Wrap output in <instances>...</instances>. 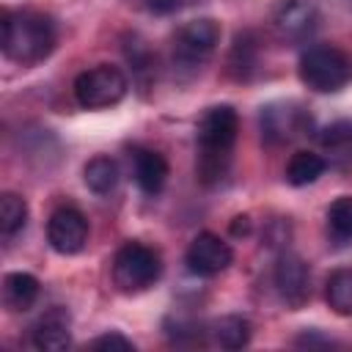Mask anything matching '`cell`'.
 <instances>
[{
  "label": "cell",
  "instance_id": "6da1fadb",
  "mask_svg": "<svg viewBox=\"0 0 352 352\" xmlns=\"http://www.w3.org/2000/svg\"><path fill=\"white\" fill-rule=\"evenodd\" d=\"M239 132V116L228 104L209 107L195 129V143H198V160H195V173L198 182L212 187L220 184L228 173L234 143Z\"/></svg>",
  "mask_w": 352,
  "mask_h": 352
},
{
  "label": "cell",
  "instance_id": "7a4b0ae2",
  "mask_svg": "<svg viewBox=\"0 0 352 352\" xmlns=\"http://www.w3.org/2000/svg\"><path fill=\"white\" fill-rule=\"evenodd\" d=\"M58 41L52 16L41 11H8L0 22V47L3 55L14 63L33 66L44 60Z\"/></svg>",
  "mask_w": 352,
  "mask_h": 352
},
{
  "label": "cell",
  "instance_id": "3957f363",
  "mask_svg": "<svg viewBox=\"0 0 352 352\" xmlns=\"http://www.w3.org/2000/svg\"><path fill=\"white\" fill-rule=\"evenodd\" d=\"M300 80L316 94H336L352 82V55L333 44L308 47L300 55Z\"/></svg>",
  "mask_w": 352,
  "mask_h": 352
},
{
  "label": "cell",
  "instance_id": "277c9868",
  "mask_svg": "<svg viewBox=\"0 0 352 352\" xmlns=\"http://www.w3.org/2000/svg\"><path fill=\"white\" fill-rule=\"evenodd\" d=\"M220 41V25L214 19H192L184 22L176 36H173V69L182 74H195L206 66V60L212 58V52L217 50Z\"/></svg>",
  "mask_w": 352,
  "mask_h": 352
},
{
  "label": "cell",
  "instance_id": "5b68a950",
  "mask_svg": "<svg viewBox=\"0 0 352 352\" xmlns=\"http://www.w3.org/2000/svg\"><path fill=\"white\" fill-rule=\"evenodd\" d=\"M162 272V258L154 248L143 242H126L118 248L113 258V283L124 294H138L146 292L148 286L157 283Z\"/></svg>",
  "mask_w": 352,
  "mask_h": 352
},
{
  "label": "cell",
  "instance_id": "8992f818",
  "mask_svg": "<svg viewBox=\"0 0 352 352\" xmlns=\"http://www.w3.org/2000/svg\"><path fill=\"white\" fill-rule=\"evenodd\" d=\"M126 77L121 69L116 66H94L82 74H77L74 80V99L85 107V110H99V107H110L118 104L126 96Z\"/></svg>",
  "mask_w": 352,
  "mask_h": 352
},
{
  "label": "cell",
  "instance_id": "52a82bcc",
  "mask_svg": "<svg viewBox=\"0 0 352 352\" xmlns=\"http://www.w3.org/2000/svg\"><path fill=\"white\" fill-rule=\"evenodd\" d=\"M47 242L52 245V250L72 256L80 253L88 242V220L80 209L74 206H60L50 214L47 220Z\"/></svg>",
  "mask_w": 352,
  "mask_h": 352
},
{
  "label": "cell",
  "instance_id": "ba28073f",
  "mask_svg": "<svg viewBox=\"0 0 352 352\" xmlns=\"http://www.w3.org/2000/svg\"><path fill=\"white\" fill-rule=\"evenodd\" d=\"M275 289L289 308H302L311 297V270L297 253H280L275 261Z\"/></svg>",
  "mask_w": 352,
  "mask_h": 352
},
{
  "label": "cell",
  "instance_id": "9c48e42d",
  "mask_svg": "<svg viewBox=\"0 0 352 352\" xmlns=\"http://www.w3.org/2000/svg\"><path fill=\"white\" fill-rule=\"evenodd\" d=\"M231 261H234L231 245L212 231H201L187 248V267L204 278L220 275L223 270H228Z\"/></svg>",
  "mask_w": 352,
  "mask_h": 352
},
{
  "label": "cell",
  "instance_id": "30bf717a",
  "mask_svg": "<svg viewBox=\"0 0 352 352\" xmlns=\"http://www.w3.org/2000/svg\"><path fill=\"white\" fill-rule=\"evenodd\" d=\"M308 118L297 104H286V102H275L261 107V138L272 146L278 143H289L292 138L302 135Z\"/></svg>",
  "mask_w": 352,
  "mask_h": 352
},
{
  "label": "cell",
  "instance_id": "8fae6325",
  "mask_svg": "<svg viewBox=\"0 0 352 352\" xmlns=\"http://www.w3.org/2000/svg\"><path fill=\"white\" fill-rule=\"evenodd\" d=\"M30 338H33V346L44 349V352L66 349L72 344V316H69V311L60 308V305L44 311L36 319V324L30 327Z\"/></svg>",
  "mask_w": 352,
  "mask_h": 352
},
{
  "label": "cell",
  "instance_id": "7c38bea8",
  "mask_svg": "<svg viewBox=\"0 0 352 352\" xmlns=\"http://www.w3.org/2000/svg\"><path fill=\"white\" fill-rule=\"evenodd\" d=\"M319 14L311 0H283L275 11V28L289 41H302L316 30Z\"/></svg>",
  "mask_w": 352,
  "mask_h": 352
},
{
  "label": "cell",
  "instance_id": "4fadbf2b",
  "mask_svg": "<svg viewBox=\"0 0 352 352\" xmlns=\"http://www.w3.org/2000/svg\"><path fill=\"white\" fill-rule=\"evenodd\" d=\"M129 165H132V176H135V184L140 187V192L157 195L165 187V182H168V162H165V157L160 151L135 146L129 151Z\"/></svg>",
  "mask_w": 352,
  "mask_h": 352
},
{
  "label": "cell",
  "instance_id": "5bb4252c",
  "mask_svg": "<svg viewBox=\"0 0 352 352\" xmlns=\"http://www.w3.org/2000/svg\"><path fill=\"white\" fill-rule=\"evenodd\" d=\"M226 63H228V74L234 80H250L258 69V38H256V33H250V30L236 33Z\"/></svg>",
  "mask_w": 352,
  "mask_h": 352
},
{
  "label": "cell",
  "instance_id": "9a60e30c",
  "mask_svg": "<svg viewBox=\"0 0 352 352\" xmlns=\"http://www.w3.org/2000/svg\"><path fill=\"white\" fill-rule=\"evenodd\" d=\"M38 280L30 272H8L3 280V302L8 311H28L38 300Z\"/></svg>",
  "mask_w": 352,
  "mask_h": 352
},
{
  "label": "cell",
  "instance_id": "2e32d148",
  "mask_svg": "<svg viewBox=\"0 0 352 352\" xmlns=\"http://www.w3.org/2000/svg\"><path fill=\"white\" fill-rule=\"evenodd\" d=\"M319 146L336 165L352 162V121H333L319 132Z\"/></svg>",
  "mask_w": 352,
  "mask_h": 352
},
{
  "label": "cell",
  "instance_id": "e0dca14e",
  "mask_svg": "<svg viewBox=\"0 0 352 352\" xmlns=\"http://www.w3.org/2000/svg\"><path fill=\"white\" fill-rule=\"evenodd\" d=\"M327 168V160L314 154V151H294L289 165H286V182L292 187H305L314 184Z\"/></svg>",
  "mask_w": 352,
  "mask_h": 352
},
{
  "label": "cell",
  "instance_id": "ac0fdd59",
  "mask_svg": "<svg viewBox=\"0 0 352 352\" xmlns=\"http://www.w3.org/2000/svg\"><path fill=\"white\" fill-rule=\"evenodd\" d=\"M250 322L239 314H228V316H220L214 324H212V336L214 341L223 346V349H242L248 341H250Z\"/></svg>",
  "mask_w": 352,
  "mask_h": 352
},
{
  "label": "cell",
  "instance_id": "d6986e66",
  "mask_svg": "<svg viewBox=\"0 0 352 352\" xmlns=\"http://www.w3.org/2000/svg\"><path fill=\"white\" fill-rule=\"evenodd\" d=\"M82 179H85L88 190H94L96 195H107L118 184V165H116V160L99 154V157L88 160V165L82 170Z\"/></svg>",
  "mask_w": 352,
  "mask_h": 352
},
{
  "label": "cell",
  "instance_id": "ffe728a7",
  "mask_svg": "<svg viewBox=\"0 0 352 352\" xmlns=\"http://www.w3.org/2000/svg\"><path fill=\"white\" fill-rule=\"evenodd\" d=\"M324 300L336 314L352 316V270L330 272V278L324 283Z\"/></svg>",
  "mask_w": 352,
  "mask_h": 352
},
{
  "label": "cell",
  "instance_id": "44dd1931",
  "mask_svg": "<svg viewBox=\"0 0 352 352\" xmlns=\"http://www.w3.org/2000/svg\"><path fill=\"white\" fill-rule=\"evenodd\" d=\"M28 223V204L16 192H3L0 195V231L3 236H14L22 231Z\"/></svg>",
  "mask_w": 352,
  "mask_h": 352
},
{
  "label": "cell",
  "instance_id": "7402d4cb",
  "mask_svg": "<svg viewBox=\"0 0 352 352\" xmlns=\"http://www.w3.org/2000/svg\"><path fill=\"white\" fill-rule=\"evenodd\" d=\"M327 228L338 242L352 239V198L341 195L327 209Z\"/></svg>",
  "mask_w": 352,
  "mask_h": 352
},
{
  "label": "cell",
  "instance_id": "603a6c76",
  "mask_svg": "<svg viewBox=\"0 0 352 352\" xmlns=\"http://www.w3.org/2000/svg\"><path fill=\"white\" fill-rule=\"evenodd\" d=\"M124 55H126V60L135 66L138 74H151V77H154V58H151L146 41H140L138 36H129V41L124 44Z\"/></svg>",
  "mask_w": 352,
  "mask_h": 352
},
{
  "label": "cell",
  "instance_id": "cb8c5ba5",
  "mask_svg": "<svg viewBox=\"0 0 352 352\" xmlns=\"http://www.w3.org/2000/svg\"><path fill=\"white\" fill-rule=\"evenodd\" d=\"M91 346H94V349H121V352L135 349V344H132L129 338H124L121 333H104V336L94 338V341H91Z\"/></svg>",
  "mask_w": 352,
  "mask_h": 352
},
{
  "label": "cell",
  "instance_id": "d4e9b609",
  "mask_svg": "<svg viewBox=\"0 0 352 352\" xmlns=\"http://www.w3.org/2000/svg\"><path fill=\"white\" fill-rule=\"evenodd\" d=\"M190 3H195V0H146L148 11H154V14H173Z\"/></svg>",
  "mask_w": 352,
  "mask_h": 352
},
{
  "label": "cell",
  "instance_id": "484cf974",
  "mask_svg": "<svg viewBox=\"0 0 352 352\" xmlns=\"http://www.w3.org/2000/svg\"><path fill=\"white\" fill-rule=\"evenodd\" d=\"M250 228V220L245 217V214H239V217H234V226H231V231L234 234H245Z\"/></svg>",
  "mask_w": 352,
  "mask_h": 352
}]
</instances>
